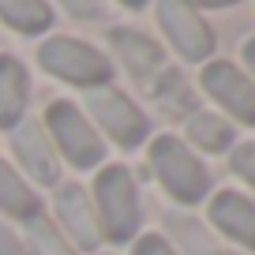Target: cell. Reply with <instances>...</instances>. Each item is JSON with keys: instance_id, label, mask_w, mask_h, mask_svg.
I'll list each match as a JSON object with an SVG mask.
<instances>
[{"instance_id": "ac0fdd59", "label": "cell", "mask_w": 255, "mask_h": 255, "mask_svg": "<svg viewBox=\"0 0 255 255\" xmlns=\"http://www.w3.org/2000/svg\"><path fill=\"white\" fill-rule=\"evenodd\" d=\"M158 102L165 105V109L173 113H195V98L188 94V87H184V79L176 72H161V83H158Z\"/></svg>"}, {"instance_id": "7402d4cb", "label": "cell", "mask_w": 255, "mask_h": 255, "mask_svg": "<svg viewBox=\"0 0 255 255\" xmlns=\"http://www.w3.org/2000/svg\"><path fill=\"white\" fill-rule=\"evenodd\" d=\"M0 255H30L26 244L19 240V233L11 229V225H4V222H0Z\"/></svg>"}, {"instance_id": "52a82bcc", "label": "cell", "mask_w": 255, "mask_h": 255, "mask_svg": "<svg viewBox=\"0 0 255 255\" xmlns=\"http://www.w3.org/2000/svg\"><path fill=\"white\" fill-rule=\"evenodd\" d=\"M203 90L229 113L237 124L255 128V83L229 60H214L203 68Z\"/></svg>"}, {"instance_id": "9a60e30c", "label": "cell", "mask_w": 255, "mask_h": 255, "mask_svg": "<svg viewBox=\"0 0 255 255\" xmlns=\"http://www.w3.org/2000/svg\"><path fill=\"white\" fill-rule=\"evenodd\" d=\"M188 139L207 154H222L233 143V124L214 113H191L188 117Z\"/></svg>"}, {"instance_id": "d6986e66", "label": "cell", "mask_w": 255, "mask_h": 255, "mask_svg": "<svg viewBox=\"0 0 255 255\" xmlns=\"http://www.w3.org/2000/svg\"><path fill=\"white\" fill-rule=\"evenodd\" d=\"M229 165H233V173H237L240 180L255 184V143H240L237 150H233Z\"/></svg>"}, {"instance_id": "3957f363", "label": "cell", "mask_w": 255, "mask_h": 255, "mask_svg": "<svg viewBox=\"0 0 255 255\" xmlns=\"http://www.w3.org/2000/svg\"><path fill=\"white\" fill-rule=\"evenodd\" d=\"M45 131L56 139V150L72 161L75 169H98L105 158L102 135L94 131V124L87 120V113L79 109L75 102H49L45 109Z\"/></svg>"}, {"instance_id": "9c48e42d", "label": "cell", "mask_w": 255, "mask_h": 255, "mask_svg": "<svg viewBox=\"0 0 255 255\" xmlns=\"http://www.w3.org/2000/svg\"><path fill=\"white\" fill-rule=\"evenodd\" d=\"M11 150H15L19 165L34 176V184H60V158H56L41 120H19L11 128Z\"/></svg>"}, {"instance_id": "ffe728a7", "label": "cell", "mask_w": 255, "mask_h": 255, "mask_svg": "<svg viewBox=\"0 0 255 255\" xmlns=\"http://www.w3.org/2000/svg\"><path fill=\"white\" fill-rule=\"evenodd\" d=\"M131 255H176V248L169 244L165 237H154V233H146V237H139V240H135Z\"/></svg>"}, {"instance_id": "e0dca14e", "label": "cell", "mask_w": 255, "mask_h": 255, "mask_svg": "<svg viewBox=\"0 0 255 255\" xmlns=\"http://www.w3.org/2000/svg\"><path fill=\"white\" fill-rule=\"evenodd\" d=\"M26 252L30 255H79L68 240L60 237V229L56 225H49L45 218H34V222H26Z\"/></svg>"}, {"instance_id": "7a4b0ae2", "label": "cell", "mask_w": 255, "mask_h": 255, "mask_svg": "<svg viewBox=\"0 0 255 255\" xmlns=\"http://www.w3.org/2000/svg\"><path fill=\"white\" fill-rule=\"evenodd\" d=\"M150 169L161 188L184 207L210 195V173L191 154V146H184L176 135H158L150 143Z\"/></svg>"}, {"instance_id": "44dd1931", "label": "cell", "mask_w": 255, "mask_h": 255, "mask_svg": "<svg viewBox=\"0 0 255 255\" xmlns=\"http://www.w3.org/2000/svg\"><path fill=\"white\" fill-rule=\"evenodd\" d=\"M75 19H102V0H60Z\"/></svg>"}, {"instance_id": "6da1fadb", "label": "cell", "mask_w": 255, "mask_h": 255, "mask_svg": "<svg viewBox=\"0 0 255 255\" xmlns=\"http://www.w3.org/2000/svg\"><path fill=\"white\" fill-rule=\"evenodd\" d=\"M94 214H98V222H102V237H109L113 244H128V240L139 233V222H143L139 188H135V176L128 173L124 165L98 169Z\"/></svg>"}, {"instance_id": "ba28073f", "label": "cell", "mask_w": 255, "mask_h": 255, "mask_svg": "<svg viewBox=\"0 0 255 255\" xmlns=\"http://www.w3.org/2000/svg\"><path fill=\"white\" fill-rule=\"evenodd\" d=\"M53 210L60 218L64 240L75 248V252H98L102 248V222L94 214V203L87 199V191L79 184H60L53 195Z\"/></svg>"}, {"instance_id": "4fadbf2b", "label": "cell", "mask_w": 255, "mask_h": 255, "mask_svg": "<svg viewBox=\"0 0 255 255\" xmlns=\"http://www.w3.org/2000/svg\"><path fill=\"white\" fill-rule=\"evenodd\" d=\"M0 210L11 214V218H19V222H34V218H41L38 195H34L30 184H26L8 161H0Z\"/></svg>"}, {"instance_id": "5bb4252c", "label": "cell", "mask_w": 255, "mask_h": 255, "mask_svg": "<svg viewBox=\"0 0 255 255\" xmlns=\"http://www.w3.org/2000/svg\"><path fill=\"white\" fill-rule=\"evenodd\" d=\"M0 19L19 34H45L53 26V11L45 0H0Z\"/></svg>"}, {"instance_id": "277c9868", "label": "cell", "mask_w": 255, "mask_h": 255, "mask_svg": "<svg viewBox=\"0 0 255 255\" xmlns=\"http://www.w3.org/2000/svg\"><path fill=\"white\" fill-rule=\"evenodd\" d=\"M38 60L49 75L64 83H75V87H109L113 79V64L105 60L98 49H90L87 41H75V38H49L41 41L38 49Z\"/></svg>"}, {"instance_id": "cb8c5ba5", "label": "cell", "mask_w": 255, "mask_h": 255, "mask_svg": "<svg viewBox=\"0 0 255 255\" xmlns=\"http://www.w3.org/2000/svg\"><path fill=\"white\" fill-rule=\"evenodd\" d=\"M244 64L255 72V38H248V41H244Z\"/></svg>"}, {"instance_id": "7c38bea8", "label": "cell", "mask_w": 255, "mask_h": 255, "mask_svg": "<svg viewBox=\"0 0 255 255\" xmlns=\"http://www.w3.org/2000/svg\"><path fill=\"white\" fill-rule=\"evenodd\" d=\"M30 102V79L15 56H0V128H15Z\"/></svg>"}, {"instance_id": "8fae6325", "label": "cell", "mask_w": 255, "mask_h": 255, "mask_svg": "<svg viewBox=\"0 0 255 255\" xmlns=\"http://www.w3.org/2000/svg\"><path fill=\"white\" fill-rule=\"evenodd\" d=\"M210 222L233 244L255 252V203L240 191H218L210 199Z\"/></svg>"}, {"instance_id": "2e32d148", "label": "cell", "mask_w": 255, "mask_h": 255, "mask_svg": "<svg viewBox=\"0 0 255 255\" xmlns=\"http://www.w3.org/2000/svg\"><path fill=\"white\" fill-rule=\"evenodd\" d=\"M169 237H173V244H180L188 255H218L214 237H210L195 218L173 214V218H169Z\"/></svg>"}, {"instance_id": "8992f818", "label": "cell", "mask_w": 255, "mask_h": 255, "mask_svg": "<svg viewBox=\"0 0 255 255\" xmlns=\"http://www.w3.org/2000/svg\"><path fill=\"white\" fill-rule=\"evenodd\" d=\"M158 23L184 60L199 64L214 53V34H210L207 19L199 15V8H191L188 0H158Z\"/></svg>"}, {"instance_id": "5b68a950", "label": "cell", "mask_w": 255, "mask_h": 255, "mask_svg": "<svg viewBox=\"0 0 255 255\" xmlns=\"http://www.w3.org/2000/svg\"><path fill=\"white\" fill-rule=\"evenodd\" d=\"M87 109H90V117L105 128V135H109L113 143L128 146V150L139 146L150 135V120L139 113V105L128 94L113 90V87H94L87 94Z\"/></svg>"}, {"instance_id": "603a6c76", "label": "cell", "mask_w": 255, "mask_h": 255, "mask_svg": "<svg viewBox=\"0 0 255 255\" xmlns=\"http://www.w3.org/2000/svg\"><path fill=\"white\" fill-rule=\"evenodd\" d=\"M191 8L199 4V8H233V4H240V0H188Z\"/></svg>"}, {"instance_id": "d4e9b609", "label": "cell", "mask_w": 255, "mask_h": 255, "mask_svg": "<svg viewBox=\"0 0 255 255\" xmlns=\"http://www.w3.org/2000/svg\"><path fill=\"white\" fill-rule=\"evenodd\" d=\"M124 8H146V0H120Z\"/></svg>"}, {"instance_id": "30bf717a", "label": "cell", "mask_w": 255, "mask_h": 255, "mask_svg": "<svg viewBox=\"0 0 255 255\" xmlns=\"http://www.w3.org/2000/svg\"><path fill=\"white\" fill-rule=\"evenodd\" d=\"M109 41H113V53L117 60L124 64L131 79L146 83L150 75H161L165 72V53L154 38H146L143 30H131V26H113L109 30Z\"/></svg>"}]
</instances>
